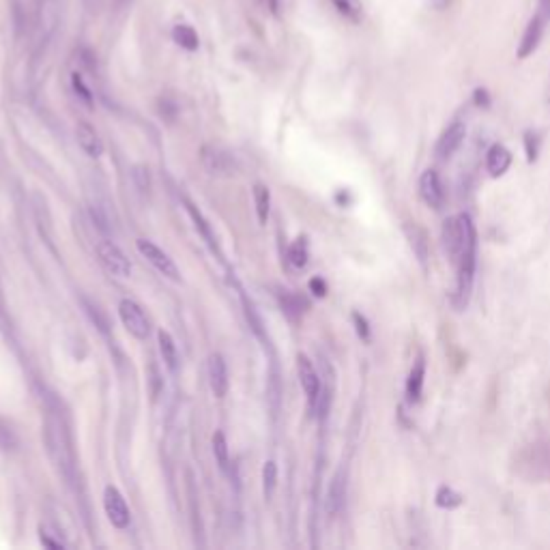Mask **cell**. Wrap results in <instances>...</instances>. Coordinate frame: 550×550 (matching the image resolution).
<instances>
[{"mask_svg":"<svg viewBox=\"0 0 550 550\" xmlns=\"http://www.w3.org/2000/svg\"><path fill=\"white\" fill-rule=\"evenodd\" d=\"M104 510H106V516L112 527H116V529L130 527L132 512H130V507H127L125 496L114 486H106V490H104Z\"/></svg>","mask_w":550,"mask_h":550,"instance_id":"8992f818","label":"cell"},{"mask_svg":"<svg viewBox=\"0 0 550 550\" xmlns=\"http://www.w3.org/2000/svg\"><path fill=\"white\" fill-rule=\"evenodd\" d=\"M462 501H464V496L449 486H441L435 494V503H437V507H441V510H456V507L462 505Z\"/></svg>","mask_w":550,"mask_h":550,"instance_id":"603a6c76","label":"cell"},{"mask_svg":"<svg viewBox=\"0 0 550 550\" xmlns=\"http://www.w3.org/2000/svg\"><path fill=\"white\" fill-rule=\"evenodd\" d=\"M48 430H46V437H48V447H50V454L52 458L58 462L61 471L65 473L67 480L73 477V469H75V458H73V447H71V439H69V432L63 424V419L50 415L48 417Z\"/></svg>","mask_w":550,"mask_h":550,"instance_id":"7a4b0ae2","label":"cell"},{"mask_svg":"<svg viewBox=\"0 0 550 550\" xmlns=\"http://www.w3.org/2000/svg\"><path fill=\"white\" fill-rule=\"evenodd\" d=\"M419 196L432 208H441L445 202V189H443L441 177L437 170H432V168L424 170V175L419 177Z\"/></svg>","mask_w":550,"mask_h":550,"instance_id":"30bf717a","label":"cell"},{"mask_svg":"<svg viewBox=\"0 0 550 550\" xmlns=\"http://www.w3.org/2000/svg\"><path fill=\"white\" fill-rule=\"evenodd\" d=\"M118 316L127 333H132L136 340H146L151 333V323L140 304H136L134 299H123L118 304Z\"/></svg>","mask_w":550,"mask_h":550,"instance_id":"3957f363","label":"cell"},{"mask_svg":"<svg viewBox=\"0 0 550 550\" xmlns=\"http://www.w3.org/2000/svg\"><path fill=\"white\" fill-rule=\"evenodd\" d=\"M130 3H132V0H112V5H114L116 9H123V7L130 5Z\"/></svg>","mask_w":550,"mask_h":550,"instance_id":"60d3db41","label":"cell"},{"mask_svg":"<svg viewBox=\"0 0 550 550\" xmlns=\"http://www.w3.org/2000/svg\"><path fill=\"white\" fill-rule=\"evenodd\" d=\"M275 486H277V464L273 460L265 462L263 467V490H265V499L269 501L275 492Z\"/></svg>","mask_w":550,"mask_h":550,"instance_id":"4316f807","label":"cell"},{"mask_svg":"<svg viewBox=\"0 0 550 550\" xmlns=\"http://www.w3.org/2000/svg\"><path fill=\"white\" fill-rule=\"evenodd\" d=\"M443 247L447 251L449 261L456 265L460 254L464 249V241H467V237H464V224H462V218H449L443 222Z\"/></svg>","mask_w":550,"mask_h":550,"instance_id":"ba28073f","label":"cell"},{"mask_svg":"<svg viewBox=\"0 0 550 550\" xmlns=\"http://www.w3.org/2000/svg\"><path fill=\"white\" fill-rule=\"evenodd\" d=\"M464 224V249L456 263V288L451 294V304L456 310H464L471 301L473 282H475V265H477V230L469 213H460Z\"/></svg>","mask_w":550,"mask_h":550,"instance_id":"6da1fadb","label":"cell"},{"mask_svg":"<svg viewBox=\"0 0 550 550\" xmlns=\"http://www.w3.org/2000/svg\"><path fill=\"white\" fill-rule=\"evenodd\" d=\"M424 378H426V359L419 355L408 372L406 378V398L411 404H417L421 400V392H424Z\"/></svg>","mask_w":550,"mask_h":550,"instance_id":"9a60e30c","label":"cell"},{"mask_svg":"<svg viewBox=\"0 0 550 550\" xmlns=\"http://www.w3.org/2000/svg\"><path fill=\"white\" fill-rule=\"evenodd\" d=\"M173 41L185 52H196L200 48V37H198L196 28L185 22H179L173 26Z\"/></svg>","mask_w":550,"mask_h":550,"instance_id":"ac0fdd59","label":"cell"},{"mask_svg":"<svg viewBox=\"0 0 550 550\" xmlns=\"http://www.w3.org/2000/svg\"><path fill=\"white\" fill-rule=\"evenodd\" d=\"M200 159H202V165L208 175H213V177L235 175V157L220 146H211V144L202 146Z\"/></svg>","mask_w":550,"mask_h":550,"instance_id":"52a82bcc","label":"cell"},{"mask_svg":"<svg viewBox=\"0 0 550 550\" xmlns=\"http://www.w3.org/2000/svg\"><path fill=\"white\" fill-rule=\"evenodd\" d=\"M331 7L340 13L344 20H349L351 24H361L363 20V3L361 0H329Z\"/></svg>","mask_w":550,"mask_h":550,"instance_id":"ffe728a7","label":"cell"},{"mask_svg":"<svg viewBox=\"0 0 550 550\" xmlns=\"http://www.w3.org/2000/svg\"><path fill=\"white\" fill-rule=\"evenodd\" d=\"M353 320H355V325H357V327H355V329H357V335L361 337L363 342H368V340H370V327H368V320H365L361 314H357V312L353 314Z\"/></svg>","mask_w":550,"mask_h":550,"instance_id":"836d02e7","label":"cell"},{"mask_svg":"<svg viewBox=\"0 0 550 550\" xmlns=\"http://www.w3.org/2000/svg\"><path fill=\"white\" fill-rule=\"evenodd\" d=\"M512 165V153L507 151L503 144H492L488 155H486V168L490 177H503L507 173V168Z\"/></svg>","mask_w":550,"mask_h":550,"instance_id":"e0dca14e","label":"cell"},{"mask_svg":"<svg viewBox=\"0 0 550 550\" xmlns=\"http://www.w3.org/2000/svg\"><path fill=\"white\" fill-rule=\"evenodd\" d=\"M80 58H82V65H84V67H87L89 71H93V73H95V69H97V56H95V52H93V50L84 48V50L80 52Z\"/></svg>","mask_w":550,"mask_h":550,"instance_id":"e575fe53","label":"cell"},{"mask_svg":"<svg viewBox=\"0 0 550 550\" xmlns=\"http://www.w3.org/2000/svg\"><path fill=\"white\" fill-rule=\"evenodd\" d=\"M546 3H550V0H546Z\"/></svg>","mask_w":550,"mask_h":550,"instance_id":"b9f144b4","label":"cell"},{"mask_svg":"<svg viewBox=\"0 0 550 550\" xmlns=\"http://www.w3.org/2000/svg\"><path fill=\"white\" fill-rule=\"evenodd\" d=\"M213 456L218 460V467L222 471H228L230 467V454H228V441H226V435L222 430H218L213 435Z\"/></svg>","mask_w":550,"mask_h":550,"instance_id":"cb8c5ba5","label":"cell"},{"mask_svg":"<svg viewBox=\"0 0 550 550\" xmlns=\"http://www.w3.org/2000/svg\"><path fill=\"white\" fill-rule=\"evenodd\" d=\"M310 290L316 294V297H325V294H327V284H325V280L312 277V280H310Z\"/></svg>","mask_w":550,"mask_h":550,"instance_id":"d590c367","label":"cell"},{"mask_svg":"<svg viewBox=\"0 0 550 550\" xmlns=\"http://www.w3.org/2000/svg\"><path fill=\"white\" fill-rule=\"evenodd\" d=\"M97 258H99V263H101L112 275H116V277H130L132 271H134L130 258L125 256V251H123L116 243H112V241H108V239H104V241L97 243Z\"/></svg>","mask_w":550,"mask_h":550,"instance_id":"277c9868","label":"cell"},{"mask_svg":"<svg viewBox=\"0 0 550 550\" xmlns=\"http://www.w3.org/2000/svg\"><path fill=\"white\" fill-rule=\"evenodd\" d=\"M404 230H406L408 243H411V247H413V251H415L417 261H419L421 265H426V261H428V237H426L424 228H419V226L413 222V224H406Z\"/></svg>","mask_w":550,"mask_h":550,"instance_id":"d6986e66","label":"cell"},{"mask_svg":"<svg viewBox=\"0 0 550 550\" xmlns=\"http://www.w3.org/2000/svg\"><path fill=\"white\" fill-rule=\"evenodd\" d=\"M297 372H299V383L308 396L310 411H316V404L320 398V378H318V372L314 370L312 361L308 359V355L297 357Z\"/></svg>","mask_w":550,"mask_h":550,"instance_id":"9c48e42d","label":"cell"},{"mask_svg":"<svg viewBox=\"0 0 550 550\" xmlns=\"http://www.w3.org/2000/svg\"><path fill=\"white\" fill-rule=\"evenodd\" d=\"M542 18L539 15H533L531 20H529V24H527V28H525V35H523V39H520V46H518V58H527V56H531L535 50H537V46H539V41H542Z\"/></svg>","mask_w":550,"mask_h":550,"instance_id":"2e32d148","label":"cell"},{"mask_svg":"<svg viewBox=\"0 0 550 550\" xmlns=\"http://www.w3.org/2000/svg\"><path fill=\"white\" fill-rule=\"evenodd\" d=\"M11 20H13V26H15V35L26 32L28 15H26V9H24V5L20 3V0H11Z\"/></svg>","mask_w":550,"mask_h":550,"instance_id":"83f0119b","label":"cell"},{"mask_svg":"<svg viewBox=\"0 0 550 550\" xmlns=\"http://www.w3.org/2000/svg\"><path fill=\"white\" fill-rule=\"evenodd\" d=\"M185 206H187V213L192 215V220L196 222V228H200V232H202V237L206 239V243L211 245V247H218V243H215V237H213V232H211V228H208V224L204 222V218L200 215V211L189 202V200H185Z\"/></svg>","mask_w":550,"mask_h":550,"instance_id":"484cf974","label":"cell"},{"mask_svg":"<svg viewBox=\"0 0 550 550\" xmlns=\"http://www.w3.org/2000/svg\"><path fill=\"white\" fill-rule=\"evenodd\" d=\"M134 181H136L140 192H149L151 181H149V170H146V168H142V165L134 168Z\"/></svg>","mask_w":550,"mask_h":550,"instance_id":"d6a6232c","label":"cell"},{"mask_svg":"<svg viewBox=\"0 0 550 550\" xmlns=\"http://www.w3.org/2000/svg\"><path fill=\"white\" fill-rule=\"evenodd\" d=\"M254 204H256V215L261 224H267L269 213H271V192L267 185L256 183L254 185Z\"/></svg>","mask_w":550,"mask_h":550,"instance_id":"7402d4cb","label":"cell"},{"mask_svg":"<svg viewBox=\"0 0 550 550\" xmlns=\"http://www.w3.org/2000/svg\"><path fill=\"white\" fill-rule=\"evenodd\" d=\"M261 3H263L273 15H280V0H261Z\"/></svg>","mask_w":550,"mask_h":550,"instance_id":"f35d334b","label":"cell"},{"mask_svg":"<svg viewBox=\"0 0 550 550\" xmlns=\"http://www.w3.org/2000/svg\"><path fill=\"white\" fill-rule=\"evenodd\" d=\"M208 385L215 398H224L228 394V368L220 353H213L208 357Z\"/></svg>","mask_w":550,"mask_h":550,"instance_id":"7c38bea8","label":"cell"},{"mask_svg":"<svg viewBox=\"0 0 550 550\" xmlns=\"http://www.w3.org/2000/svg\"><path fill=\"white\" fill-rule=\"evenodd\" d=\"M136 247H138V251L142 254V256H144L163 277L173 280V282H179V280H181V273H179V267L175 265V261L168 256V254H165L161 247H157L153 241L138 239V241H136Z\"/></svg>","mask_w":550,"mask_h":550,"instance_id":"5b68a950","label":"cell"},{"mask_svg":"<svg viewBox=\"0 0 550 550\" xmlns=\"http://www.w3.org/2000/svg\"><path fill=\"white\" fill-rule=\"evenodd\" d=\"M288 258H290V263L297 267V269H304V267L308 265L310 254H308V243H306V239H297V241L290 245Z\"/></svg>","mask_w":550,"mask_h":550,"instance_id":"d4e9b609","label":"cell"},{"mask_svg":"<svg viewBox=\"0 0 550 550\" xmlns=\"http://www.w3.org/2000/svg\"><path fill=\"white\" fill-rule=\"evenodd\" d=\"M464 138H467V127H464V123L456 120L451 123L447 130L441 134L437 146H435V153L439 159H449L451 155H456V151L462 146Z\"/></svg>","mask_w":550,"mask_h":550,"instance_id":"8fae6325","label":"cell"},{"mask_svg":"<svg viewBox=\"0 0 550 550\" xmlns=\"http://www.w3.org/2000/svg\"><path fill=\"white\" fill-rule=\"evenodd\" d=\"M344 501H346V471L340 469L333 475L329 492H327V512H329L331 518L340 516Z\"/></svg>","mask_w":550,"mask_h":550,"instance_id":"4fadbf2b","label":"cell"},{"mask_svg":"<svg viewBox=\"0 0 550 550\" xmlns=\"http://www.w3.org/2000/svg\"><path fill=\"white\" fill-rule=\"evenodd\" d=\"M525 149H527V161L533 163L537 159V151H539V138L533 132L525 134Z\"/></svg>","mask_w":550,"mask_h":550,"instance_id":"4dcf8cb0","label":"cell"},{"mask_svg":"<svg viewBox=\"0 0 550 550\" xmlns=\"http://www.w3.org/2000/svg\"><path fill=\"white\" fill-rule=\"evenodd\" d=\"M39 537H41V544L52 548V550H58V548H65V542L61 537H54L52 531H48V527H41L39 529Z\"/></svg>","mask_w":550,"mask_h":550,"instance_id":"1f68e13d","label":"cell"},{"mask_svg":"<svg viewBox=\"0 0 550 550\" xmlns=\"http://www.w3.org/2000/svg\"><path fill=\"white\" fill-rule=\"evenodd\" d=\"M280 3H282V0H280Z\"/></svg>","mask_w":550,"mask_h":550,"instance_id":"7bdbcfd3","label":"cell"},{"mask_svg":"<svg viewBox=\"0 0 550 550\" xmlns=\"http://www.w3.org/2000/svg\"><path fill=\"white\" fill-rule=\"evenodd\" d=\"M157 344H159V353H161V359L165 361V365L170 370H177L179 365V353H177V344L173 340V335L168 331H159L157 333Z\"/></svg>","mask_w":550,"mask_h":550,"instance_id":"44dd1931","label":"cell"},{"mask_svg":"<svg viewBox=\"0 0 550 550\" xmlns=\"http://www.w3.org/2000/svg\"><path fill=\"white\" fill-rule=\"evenodd\" d=\"M75 138H77V144L82 146V151L87 153L89 157H101L104 153V142L99 138V134L95 132V127L89 125L87 120H80L77 127H75Z\"/></svg>","mask_w":550,"mask_h":550,"instance_id":"5bb4252c","label":"cell"},{"mask_svg":"<svg viewBox=\"0 0 550 550\" xmlns=\"http://www.w3.org/2000/svg\"><path fill=\"white\" fill-rule=\"evenodd\" d=\"M159 110H161V116H175V112H177V106L170 101V99H161L159 101Z\"/></svg>","mask_w":550,"mask_h":550,"instance_id":"8d00e7d4","label":"cell"},{"mask_svg":"<svg viewBox=\"0 0 550 550\" xmlns=\"http://www.w3.org/2000/svg\"><path fill=\"white\" fill-rule=\"evenodd\" d=\"M473 97H475V104H477V106H484V108L490 106V97H488V93H486L484 89H477Z\"/></svg>","mask_w":550,"mask_h":550,"instance_id":"74e56055","label":"cell"},{"mask_svg":"<svg viewBox=\"0 0 550 550\" xmlns=\"http://www.w3.org/2000/svg\"><path fill=\"white\" fill-rule=\"evenodd\" d=\"M71 87H73V93L84 101V104H87L89 108L93 106V93H91V89L87 87V84H84V80H82V75L75 71V73H71Z\"/></svg>","mask_w":550,"mask_h":550,"instance_id":"f1b7e54d","label":"cell"},{"mask_svg":"<svg viewBox=\"0 0 550 550\" xmlns=\"http://www.w3.org/2000/svg\"><path fill=\"white\" fill-rule=\"evenodd\" d=\"M432 3V7H437V9H445L447 5H449V0H430Z\"/></svg>","mask_w":550,"mask_h":550,"instance_id":"ab89813d","label":"cell"},{"mask_svg":"<svg viewBox=\"0 0 550 550\" xmlns=\"http://www.w3.org/2000/svg\"><path fill=\"white\" fill-rule=\"evenodd\" d=\"M282 306H284V312H286L290 318L301 316V312H304V308H306V304H304L301 299H297V297H292V294H284V297H282Z\"/></svg>","mask_w":550,"mask_h":550,"instance_id":"f546056e","label":"cell"}]
</instances>
